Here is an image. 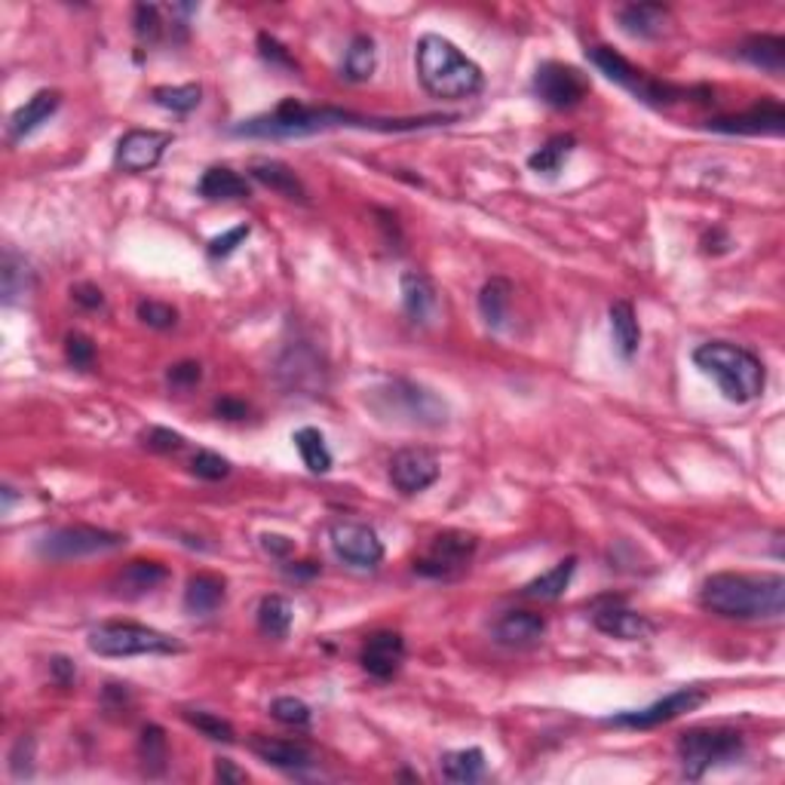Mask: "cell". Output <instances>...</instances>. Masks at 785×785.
Wrapping results in <instances>:
<instances>
[{
	"mask_svg": "<svg viewBox=\"0 0 785 785\" xmlns=\"http://www.w3.org/2000/svg\"><path fill=\"white\" fill-rule=\"evenodd\" d=\"M249 176L258 181V184H264V188H270L274 194L292 200V203H307V188H304V181H301V176L294 172L292 166H286L282 160H270V157L252 160Z\"/></svg>",
	"mask_w": 785,
	"mask_h": 785,
	"instance_id": "cb8c5ba5",
	"label": "cell"
},
{
	"mask_svg": "<svg viewBox=\"0 0 785 785\" xmlns=\"http://www.w3.org/2000/svg\"><path fill=\"white\" fill-rule=\"evenodd\" d=\"M331 538V550L341 558L343 565L360 568V571H372L384 561V543L369 524L360 522H335L328 528Z\"/></svg>",
	"mask_w": 785,
	"mask_h": 785,
	"instance_id": "4fadbf2b",
	"label": "cell"
},
{
	"mask_svg": "<svg viewBox=\"0 0 785 785\" xmlns=\"http://www.w3.org/2000/svg\"><path fill=\"white\" fill-rule=\"evenodd\" d=\"M169 580V571L160 561H130L123 571L114 577V592L120 599H142L160 589Z\"/></svg>",
	"mask_w": 785,
	"mask_h": 785,
	"instance_id": "d4e9b609",
	"label": "cell"
},
{
	"mask_svg": "<svg viewBox=\"0 0 785 785\" xmlns=\"http://www.w3.org/2000/svg\"><path fill=\"white\" fill-rule=\"evenodd\" d=\"M65 357L74 369H93V362H96V343H93V338L81 335V331H71L65 338Z\"/></svg>",
	"mask_w": 785,
	"mask_h": 785,
	"instance_id": "f6af8a7d",
	"label": "cell"
},
{
	"mask_svg": "<svg viewBox=\"0 0 785 785\" xmlns=\"http://www.w3.org/2000/svg\"><path fill=\"white\" fill-rule=\"evenodd\" d=\"M0 494H3V507H0V512L7 516V512H10V507H13V500H16V494H13V488H10V485H3V491H0Z\"/></svg>",
	"mask_w": 785,
	"mask_h": 785,
	"instance_id": "680465c9",
	"label": "cell"
},
{
	"mask_svg": "<svg viewBox=\"0 0 785 785\" xmlns=\"http://www.w3.org/2000/svg\"><path fill=\"white\" fill-rule=\"evenodd\" d=\"M32 292V264L25 262V255H19L16 249H3V262H0V294H3V304H7V307L22 304Z\"/></svg>",
	"mask_w": 785,
	"mask_h": 785,
	"instance_id": "484cf974",
	"label": "cell"
},
{
	"mask_svg": "<svg viewBox=\"0 0 785 785\" xmlns=\"http://www.w3.org/2000/svg\"><path fill=\"white\" fill-rule=\"evenodd\" d=\"M377 68V49L375 40L369 34H357L347 47V56H343V81L350 83H365Z\"/></svg>",
	"mask_w": 785,
	"mask_h": 785,
	"instance_id": "836d02e7",
	"label": "cell"
},
{
	"mask_svg": "<svg viewBox=\"0 0 785 785\" xmlns=\"http://www.w3.org/2000/svg\"><path fill=\"white\" fill-rule=\"evenodd\" d=\"M607 316H611V335H614L617 353L623 360H632L638 347H641V326H638L636 307L629 301H614Z\"/></svg>",
	"mask_w": 785,
	"mask_h": 785,
	"instance_id": "4dcf8cb0",
	"label": "cell"
},
{
	"mask_svg": "<svg viewBox=\"0 0 785 785\" xmlns=\"http://www.w3.org/2000/svg\"><path fill=\"white\" fill-rule=\"evenodd\" d=\"M573 147H577L573 135H553L550 142H543V145L528 157V169L538 172V176H556L558 169L565 166V160L573 154Z\"/></svg>",
	"mask_w": 785,
	"mask_h": 785,
	"instance_id": "8d00e7d4",
	"label": "cell"
},
{
	"mask_svg": "<svg viewBox=\"0 0 785 785\" xmlns=\"http://www.w3.org/2000/svg\"><path fill=\"white\" fill-rule=\"evenodd\" d=\"M700 605L724 620H783V573H712L700 589Z\"/></svg>",
	"mask_w": 785,
	"mask_h": 785,
	"instance_id": "7a4b0ae2",
	"label": "cell"
},
{
	"mask_svg": "<svg viewBox=\"0 0 785 785\" xmlns=\"http://www.w3.org/2000/svg\"><path fill=\"white\" fill-rule=\"evenodd\" d=\"M89 651L98 656H145V654H179L181 641L166 636L160 629H150L142 623L114 620L96 626L86 638Z\"/></svg>",
	"mask_w": 785,
	"mask_h": 785,
	"instance_id": "52a82bcc",
	"label": "cell"
},
{
	"mask_svg": "<svg viewBox=\"0 0 785 785\" xmlns=\"http://www.w3.org/2000/svg\"><path fill=\"white\" fill-rule=\"evenodd\" d=\"M215 414H221V418H228V421H243L245 414H249V406L240 402V399H230V396H225V399H218V402H215Z\"/></svg>",
	"mask_w": 785,
	"mask_h": 785,
	"instance_id": "11a10c76",
	"label": "cell"
},
{
	"mask_svg": "<svg viewBox=\"0 0 785 785\" xmlns=\"http://www.w3.org/2000/svg\"><path fill=\"white\" fill-rule=\"evenodd\" d=\"M282 571L294 577V580H307V577H316L319 573V565L316 561H292V565H286Z\"/></svg>",
	"mask_w": 785,
	"mask_h": 785,
	"instance_id": "6f0895ef",
	"label": "cell"
},
{
	"mask_svg": "<svg viewBox=\"0 0 785 785\" xmlns=\"http://www.w3.org/2000/svg\"><path fill=\"white\" fill-rule=\"evenodd\" d=\"M479 540L467 531H442L433 538L430 550L414 561V571L430 580H455L470 568Z\"/></svg>",
	"mask_w": 785,
	"mask_h": 785,
	"instance_id": "30bf717a",
	"label": "cell"
},
{
	"mask_svg": "<svg viewBox=\"0 0 785 785\" xmlns=\"http://www.w3.org/2000/svg\"><path fill=\"white\" fill-rule=\"evenodd\" d=\"M709 130L724 132V135H783L785 108L780 101H764V105H754L752 111L709 120Z\"/></svg>",
	"mask_w": 785,
	"mask_h": 785,
	"instance_id": "e0dca14e",
	"label": "cell"
},
{
	"mask_svg": "<svg viewBox=\"0 0 785 785\" xmlns=\"http://www.w3.org/2000/svg\"><path fill=\"white\" fill-rule=\"evenodd\" d=\"M196 194L203 196V200H209V203L245 200V196H252V184L240 172H233L230 166H209L203 172L200 184H196Z\"/></svg>",
	"mask_w": 785,
	"mask_h": 785,
	"instance_id": "83f0119b",
	"label": "cell"
},
{
	"mask_svg": "<svg viewBox=\"0 0 785 785\" xmlns=\"http://www.w3.org/2000/svg\"><path fill=\"white\" fill-rule=\"evenodd\" d=\"M145 445L150 451H160V455H179L184 448V436L176 430H166V426H150L145 433Z\"/></svg>",
	"mask_w": 785,
	"mask_h": 785,
	"instance_id": "681fc988",
	"label": "cell"
},
{
	"mask_svg": "<svg viewBox=\"0 0 785 785\" xmlns=\"http://www.w3.org/2000/svg\"><path fill=\"white\" fill-rule=\"evenodd\" d=\"M294 448H298V455L304 460V467L316 475H326L331 470V451H328L326 445V436L316 430V426H301V430H294Z\"/></svg>",
	"mask_w": 785,
	"mask_h": 785,
	"instance_id": "d590c367",
	"label": "cell"
},
{
	"mask_svg": "<svg viewBox=\"0 0 785 785\" xmlns=\"http://www.w3.org/2000/svg\"><path fill=\"white\" fill-rule=\"evenodd\" d=\"M181 718L188 721L194 730H200L206 739H213V742H233V739H237L233 724L221 718V715H213V712H203V709H184Z\"/></svg>",
	"mask_w": 785,
	"mask_h": 785,
	"instance_id": "ab89813d",
	"label": "cell"
},
{
	"mask_svg": "<svg viewBox=\"0 0 785 785\" xmlns=\"http://www.w3.org/2000/svg\"><path fill=\"white\" fill-rule=\"evenodd\" d=\"M215 780L221 785L245 783V770H240L230 758H215Z\"/></svg>",
	"mask_w": 785,
	"mask_h": 785,
	"instance_id": "db71d44e",
	"label": "cell"
},
{
	"mask_svg": "<svg viewBox=\"0 0 785 785\" xmlns=\"http://www.w3.org/2000/svg\"><path fill=\"white\" fill-rule=\"evenodd\" d=\"M249 233H252L249 225H237V228L225 230L221 237L209 240V249H206V252H209V258H215V262H218V258H230V255H233V252H237V249H240V245L249 240Z\"/></svg>",
	"mask_w": 785,
	"mask_h": 785,
	"instance_id": "7dc6e473",
	"label": "cell"
},
{
	"mask_svg": "<svg viewBox=\"0 0 785 785\" xmlns=\"http://www.w3.org/2000/svg\"><path fill=\"white\" fill-rule=\"evenodd\" d=\"M172 145L169 132L157 130H130L114 150V166L123 172H147L164 160L166 147Z\"/></svg>",
	"mask_w": 785,
	"mask_h": 785,
	"instance_id": "5bb4252c",
	"label": "cell"
},
{
	"mask_svg": "<svg viewBox=\"0 0 785 785\" xmlns=\"http://www.w3.org/2000/svg\"><path fill=\"white\" fill-rule=\"evenodd\" d=\"M485 770H488V761H485L482 749H458V752L442 754V780L445 783H479L485 776Z\"/></svg>",
	"mask_w": 785,
	"mask_h": 785,
	"instance_id": "1f68e13d",
	"label": "cell"
},
{
	"mask_svg": "<svg viewBox=\"0 0 785 785\" xmlns=\"http://www.w3.org/2000/svg\"><path fill=\"white\" fill-rule=\"evenodd\" d=\"M406 663V638L390 629H381L365 638L360 651V666L377 681H390Z\"/></svg>",
	"mask_w": 785,
	"mask_h": 785,
	"instance_id": "2e32d148",
	"label": "cell"
},
{
	"mask_svg": "<svg viewBox=\"0 0 785 785\" xmlns=\"http://www.w3.org/2000/svg\"><path fill=\"white\" fill-rule=\"evenodd\" d=\"M491 636L504 648H534L540 638L546 636V620L534 611H507L500 620L491 626Z\"/></svg>",
	"mask_w": 785,
	"mask_h": 785,
	"instance_id": "ffe728a7",
	"label": "cell"
},
{
	"mask_svg": "<svg viewBox=\"0 0 785 785\" xmlns=\"http://www.w3.org/2000/svg\"><path fill=\"white\" fill-rule=\"evenodd\" d=\"M270 715L279 724H286V727H311L313 721L311 705L304 703V700H298V697H277L270 703Z\"/></svg>",
	"mask_w": 785,
	"mask_h": 785,
	"instance_id": "60d3db41",
	"label": "cell"
},
{
	"mask_svg": "<svg viewBox=\"0 0 785 785\" xmlns=\"http://www.w3.org/2000/svg\"><path fill=\"white\" fill-rule=\"evenodd\" d=\"M120 546H126V534L96 528V524H65L37 540V556L47 561H77V558L111 553Z\"/></svg>",
	"mask_w": 785,
	"mask_h": 785,
	"instance_id": "9c48e42d",
	"label": "cell"
},
{
	"mask_svg": "<svg viewBox=\"0 0 785 785\" xmlns=\"http://www.w3.org/2000/svg\"><path fill=\"white\" fill-rule=\"evenodd\" d=\"M675 752L681 761L685 780L697 783L709 770L739 761L746 752V739L739 730H730V727H690L678 736Z\"/></svg>",
	"mask_w": 785,
	"mask_h": 785,
	"instance_id": "8992f818",
	"label": "cell"
},
{
	"mask_svg": "<svg viewBox=\"0 0 785 785\" xmlns=\"http://www.w3.org/2000/svg\"><path fill=\"white\" fill-rule=\"evenodd\" d=\"M228 599V583L215 573H196L184 587V611L194 617H209Z\"/></svg>",
	"mask_w": 785,
	"mask_h": 785,
	"instance_id": "4316f807",
	"label": "cell"
},
{
	"mask_svg": "<svg viewBox=\"0 0 785 785\" xmlns=\"http://www.w3.org/2000/svg\"><path fill=\"white\" fill-rule=\"evenodd\" d=\"M617 22L629 37L654 40L660 34H666L672 13L669 7H663V3H626L617 10Z\"/></svg>",
	"mask_w": 785,
	"mask_h": 785,
	"instance_id": "603a6c76",
	"label": "cell"
},
{
	"mask_svg": "<svg viewBox=\"0 0 785 785\" xmlns=\"http://www.w3.org/2000/svg\"><path fill=\"white\" fill-rule=\"evenodd\" d=\"M59 105H62V93H56V89H40V93H34L22 108L13 111L10 117V142H22V138H28L32 132H37L44 123H47L49 117L59 111Z\"/></svg>",
	"mask_w": 785,
	"mask_h": 785,
	"instance_id": "7402d4cb",
	"label": "cell"
},
{
	"mask_svg": "<svg viewBox=\"0 0 785 785\" xmlns=\"http://www.w3.org/2000/svg\"><path fill=\"white\" fill-rule=\"evenodd\" d=\"M154 105H160L166 111H176V114H191L200 98H203V89L200 83H184V86H157L154 93Z\"/></svg>",
	"mask_w": 785,
	"mask_h": 785,
	"instance_id": "f35d334b",
	"label": "cell"
},
{
	"mask_svg": "<svg viewBox=\"0 0 785 785\" xmlns=\"http://www.w3.org/2000/svg\"><path fill=\"white\" fill-rule=\"evenodd\" d=\"M705 693L700 687H681V690H672L663 700L644 705V709H629V712H617L605 718L611 727H629V730H651V727H663L669 721L681 718L685 712H693L697 705H703Z\"/></svg>",
	"mask_w": 785,
	"mask_h": 785,
	"instance_id": "7c38bea8",
	"label": "cell"
},
{
	"mask_svg": "<svg viewBox=\"0 0 785 785\" xmlns=\"http://www.w3.org/2000/svg\"><path fill=\"white\" fill-rule=\"evenodd\" d=\"M138 761L147 776H164L169 768V739L160 724H147L138 736Z\"/></svg>",
	"mask_w": 785,
	"mask_h": 785,
	"instance_id": "e575fe53",
	"label": "cell"
},
{
	"mask_svg": "<svg viewBox=\"0 0 785 785\" xmlns=\"http://www.w3.org/2000/svg\"><path fill=\"white\" fill-rule=\"evenodd\" d=\"M262 546L270 553V556H289L292 553V540L282 538V534H264L262 538Z\"/></svg>",
	"mask_w": 785,
	"mask_h": 785,
	"instance_id": "9f6ffc18",
	"label": "cell"
},
{
	"mask_svg": "<svg viewBox=\"0 0 785 785\" xmlns=\"http://www.w3.org/2000/svg\"><path fill=\"white\" fill-rule=\"evenodd\" d=\"M439 458L430 448H402L390 460V482L399 494H421L439 479Z\"/></svg>",
	"mask_w": 785,
	"mask_h": 785,
	"instance_id": "9a60e30c",
	"label": "cell"
},
{
	"mask_svg": "<svg viewBox=\"0 0 785 785\" xmlns=\"http://www.w3.org/2000/svg\"><path fill=\"white\" fill-rule=\"evenodd\" d=\"M739 56L749 65L780 77L785 71V40L780 34H752L739 44Z\"/></svg>",
	"mask_w": 785,
	"mask_h": 785,
	"instance_id": "f1b7e54d",
	"label": "cell"
},
{
	"mask_svg": "<svg viewBox=\"0 0 785 785\" xmlns=\"http://www.w3.org/2000/svg\"><path fill=\"white\" fill-rule=\"evenodd\" d=\"M587 59L605 74L607 81L623 86L629 96L644 101V105L666 108L672 101H681V96H685V89H678V86H672V83L654 81L648 71L632 65V62H629L626 56H620L614 47H602V44H599V47H589Z\"/></svg>",
	"mask_w": 785,
	"mask_h": 785,
	"instance_id": "ba28073f",
	"label": "cell"
},
{
	"mask_svg": "<svg viewBox=\"0 0 785 785\" xmlns=\"http://www.w3.org/2000/svg\"><path fill=\"white\" fill-rule=\"evenodd\" d=\"M71 294H74V301H77L81 307H86V311H98V307H105V294H101V289L93 286V282H81V286H74Z\"/></svg>",
	"mask_w": 785,
	"mask_h": 785,
	"instance_id": "816d5d0a",
	"label": "cell"
},
{
	"mask_svg": "<svg viewBox=\"0 0 785 785\" xmlns=\"http://www.w3.org/2000/svg\"><path fill=\"white\" fill-rule=\"evenodd\" d=\"M592 626L599 632H605L611 638H620V641H641V638L654 636V623L648 620L644 614H638L632 607L626 605H602L592 611Z\"/></svg>",
	"mask_w": 785,
	"mask_h": 785,
	"instance_id": "d6986e66",
	"label": "cell"
},
{
	"mask_svg": "<svg viewBox=\"0 0 785 785\" xmlns=\"http://www.w3.org/2000/svg\"><path fill=\"white\" fill-rule=\"evenodd\" d=\"M249 749L252 754L270 764V768L286 770V773H307V770L316 768V754L304 746V742H294V739H274V736H252L249 739Z\"/></svg>",
	"mask_w": 785,
	"mask_h": 785,
	"instance_id": "ac0fdd59",
	"label": "cell"
},
{
	"mask_svg": "<svg viewBox=\"0 0 785 785\" xmlns=\"http://www.w3.org/2000/svg\"><path fill=\"white\" fill-rule=\"evenodd\" d=\"M191 473H194L196 479H206V482H218V479H228L230 475V460L215 455V451L200 448L194 458H191Z\"/></svg>",
	"mask_w": 785,
	"mask_h": 785,
	"instance_id": "ee69618b",
	"label": "cell"
},
{
	"mask_svg": "<svg viewBox=\"0 0 785 785\" xmlns=\"http://www.w3.org/2000/svg\"><path fill=\"white\" fill-rule=\"evenodd\" d=\"M135 316L145 323L147 328H172L179 323V311L172 307V304H164V301H138L135 304Z\"/></svg>",
	"mask_w": 785,
	"mask_h": 785,
	"instance_id": "7bdbcfd3",
	"label": "cell"
},
{
	"mask_svg": "<svg viewBox=\"0 0 785 785\" xmlns=\"http://www.w3.org/2000/svg\"><path fill=\"white\" fill-rule=\"evenodd\" d=\"M294 607L286 595H264L258 605V629L267 638H286L292 629Z\"/></svg>",
	"mask_w": 785,
	"mask_h": 785,
	"instance_id": "74e56055",
	"label": "cell"
},
{
	"mask_svg": "<svg viewBox=\"0 0 785 785\" xmlns=\"http://www.w3.org/2000/svg\"><path fill=\"white\" fill-rule=\"evenodd\" d=\"M200 381H203V365L194 360L176 362V365H169V372H166V384H169L172 390H191Z\"/></svg>",
	"mask_w": 785,
	"mask_h": 785,
	"instance_id": "c3c4849f",
	"label": "cell"
},
{
	"mask_svg": "<svg viewBox=\"0 0 785 785\" xmlns=\"http://www.w3.org/2000/svg\"><path fill=\"white\" fill-rule=\"evenodd\" d=\"M402 307L409 313L411 323L433 326L436 316H439V292H436L433 279L421 270L402 274Z\"/></svg>",
	"mask_w": 785,
	"mask_h": 785,
	"instance_id": "44dd1931",
	"label": "cell"
},
{
	"mask_svg": "<svg viewBox=\"0 0 785 785\" xmlns=\"http://www.w3.org/2000/svg\"><path fill=\"white\" fill-rule=\"evenodd\" d=\"M697 369H703L724 392L727 402L749 406L768 387V369L752 350L730 341H705L693 350Z\"/></svg>",
	"mask_w": 785,
	"mask_h": 785,
	"instance_id": "277c9868",
	"label": "cell"
},
{
	"mask_svg": "<svg viewBox=\"0 0 785 785\" xmlns=\"http://www.w3.org/2000/svg\"><path fill=\"white\" fill-rule=\"evenodd\" d=\"M573 573H577V558H561L556 568H550L546 573L534 577L531 583H524L522 595L524 599H534V602H556V599H561L568 592Z\"/></svg>",
	"mask_w": 785,
	"mask_h": 785,
	"instance_id": "f546056e",
	"label": "cell"
},
{
	"mask_svg": "<svg viewBox=\"0 0 785 785\" xmlns=\"http://www.w3.org/2000/svg\"><path fill=\"white\" fill-rule=\"evenodd\" d=\"M531 89L543 105H550L556 111H571L589 96L592 86H589V77L580 68L565 65V62H543L534 71Z\"/></svg>",
	"mask_w": 785,
	"mask_h": 785,
	"instance_id": "8fae6325",
	"label": "cell"
},
{
	"mask_svg": "<svg viewBox=\"0 0 785 785\" xmlns=\"http://www.w3.org/2000/svg\"><path fill=\"white\" fill-rule=\"evenodd\" d=\"M455 114H430V117H406V120H392V117H365L357 111H343L331 105H301L294 98L279 101L270 114H258L252 120H243L233 126V135L240 138H304L316 132L328 130H377V132H414L433 130V126H448L455 123Z\"/></svg>",
	"mask_w": 785,
	"mask_h": 785,
	"instance_id": "6da1fadb",
	"label": "cell"
},
{
	"mask_svg": "<svg viewBox=\"0 0 785 785\" xmlns=\"http://www.w3.org/2000/svg\"><path fill=\"white\" fill-rule=\"evenodd\" d=\"M414 68L424 89L436 98H473L485 86V74L442 34H424L414 49Z\"/></svg>",
	"mask_w": 785,
	"mask_h": 785,
	"instance_id": "3957f363",
	"label": "cell"
},
{
	"mask_svg": "<svg viewBox=\"0 0 785 785\" xmlns=\"http://www.w3.org/2000/svg\"><path fill=\"white\" fill-rule=\"evenodd\" d=\"M10 773L13 780H32L34 776V736H19L10 752Z\"/></svg>",
	"mask_w": 785,
	"mask_h": 785,
	"instance_id": "bcb514c9",
	"label": "cell"
},
{
	"mask_svg": "<svg viewBox=\"0 0 785 785\" xmlns=\"http://www.w3.org/2000/svg\"><path fill=\"white\" fill-rule=\"evenodd\" d=\"M365 406L375 411L381 421L421 426V430L445 426L451 418V409L439 392L418 384V381H409V377H392L387 384L369 390Z\"/></svg>",
	"mask_w": 785,
	"mask_h": 785,
	"instance_id": "5b68a950",
	"label": "cell"
},
{
	"mask_svg": "<svg viewBox=\"0 0 785 785\" xmlns=\"http://www.w3.org/2000/svg\"><path fill=\"white\" fill-rule=\"evenodd\" d=\"M49 672H52V681L59 687H71L74 678H77V666L68 656H52L49 660Z\"/></svg>",
	"mask_w": 785,
	"mask_h": 785,
	"instance_id": "f5cc1de1",
	"label": "cell"
},
{
	"mask_svg": "<svg viewBox=\"0 0 785 785\" xmlns=\"http://www.w3.org/2000/svg\"><path fill=\"white\" fill-rule=\"evenodd\" d=\"M258 47H262V56L270 62V65H279V68H289V71H294L298 68V62H294L292 56L286 52V47L282 44H277L270 34H262L258 37Z\"/></svg>",
	"mask_w": 785,
	"mask_h": 785,
	"instance_id": "f907efd6",
	"label": "cell"
},
{
	"mask_svg": "<svg viewBox=\"0 0 785 785\" xmlns=\"http://www.w3.org/2000/svg\"><path fill=\"white\" fill-rule=\"evenodd\" d=\"M132 25H135L138 40H145V44H157L166 32L164 19H160V7H154V3H138Z\"/></svg>",
	"mask_w": 785,
	"mask_h": 785,
	"instance_id": "b9f144b4",
	"label": "cell"
},
{
	"mask_svg": "<svg viewBox=\"0 0 785 785\" xmlns=\"http://www.w3.org/2000/svg\"><path fill=\"white\" fill-rule=\"evenodd\" d=\"M512 304V282L507 277H491L479 292V313L491 328H500L509 319Z\"/></svg>",
	"mask_w": 785,
	"mask_h": 785,
	"instance_id": "d6a6232c",
	"label": "cell"
}]
</instances>
